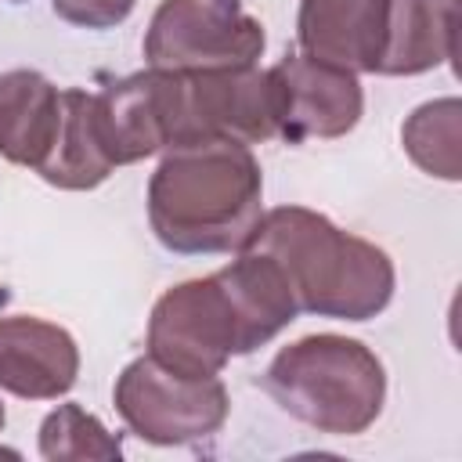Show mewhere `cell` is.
I'll use <instances>...</instances> for the list:
<instances>
[{
    "instance_id": "cell-19",
    "label": "cell",
    "mask_w": 462,
    "mask_h": 462,
    "mask_svg": "<svg viewBox=\"0 0 462 462\" xmlns=\"http://www.w3.org/2000/svg\"><path fill=\"white\" fill-rule=\"evenodd\" d=\"M11 4H22V0H11Z\"/></svg>"
},
{
    "instance_id": "cell-18",
    "label": "cell",
    "mask_w": 462,
    "mask_h": 462,
    "mask_svg": "<svg viewBox=\"0 0 462 462\" xmlns=\"http://www.w3.org/2000/svg\"><path fill=\"white\" fill-rule=\"evenodd\" d=\"M0 430H4V404H0Z\"/></svg>"
},
{
    "instance_id": "cell-16",
    "label": "cell",
    "mask_w": 462,
    "mask_h": 462,
    "mask_svg": "<svg viewBox=\"0 0 462 462\" xmlns=\"http://www.w3.org/2000/svg\"><path fill=\"white\" fill-rule=\"evenodd\" d=\"M40 455L61 458H119L123 444L79 404H58L40 426Z\"/></svg>"
},
{
    "instance_id": "cell-10",
    "label": "cell",
    "mask_w": 462,
    "mask_h": 462,
    "mask_svg": "<svg viewBox=\"0 0 462 462\" xmlns=\"http://www.w3.org/2000/svg\"><path fill=\"white\" fill-rule=\"evenodd\" d=\"M79 372L76 339L43 318H0V386L14 397L51 401L72 390Z\"/></svg>"
},
{
    "instance_id": "cell-4",
    "label": "cell",
    "mask_w": 462,
    "mask_h": 462,
    "mask_svg": "<svg viewBox=\"0 0 462 462\" xmlns=\"http://www.w3.org/2000/svg\"><path fill=\"white\" fill-rule=\"evenodd\" d=\"M263 390L300 422L332 437H354L379 419L386 375L365 343L321 332L278 350L263 372Z\"/></svg>"
},
{
    "instance_id": "cell-7",
    "label": "cell",
    "mask_w": 462,
    "mask_h": 462,
    "mask_svg": "<svg viewBox=\"0 0 462 462\" xmlns=\"http://www.w3.org/2000/svg\"><path fill=\"white\" fill-rule=\"evenodd\" d=\"M116 408L141 440L188 444L224 426L227 390L217 375H180L144 354L116 379Z\"/></svg>"
},
{
    "instance_id": "cell-6",
    "label": "cell",
    "mask_w": 462,
    "mask_h": 462,
    "mask_svg": "<svg viewBox=\"0 0 462 462\" xmlns=\"http://www.w3.org/2000/svg\"><path fill=\"white\" fill-rule=\"evenodd\" d=\"M274 134H278V97L271 72H260L256 65L173 72V144H188V141L260 144Z\"/></svg>"
},
{
    "instance_id": "cell-12",
    "label": "cell",
    "mask_w": 462,
    "mask_h": 462,
    "mask_svg": "<svg viewBox=\"0 0 462 462\" xmlns=\"http://www.w3.org/2000/svg\"><path fill=\"white\" fill-rule=\"evenodd\" d=\"M61 126V94L58 87L32 72L11 69L0 76V155L40 170L54 148Z\"/></svg>"
},
{
    "instance_id": "cell-17",
    "label": "cell",
    "mask_w": 462,
    "mask_h": 462,
    "mask_svg": "<svg viewBox=\"0 0 462 462\" xmlns=\"http://www.w3.org/2000/svg\"><path fill=\"white\" fill-rule=\"evenodd\" d=\"M51 4L58 18L83 29H112L134 11V0H51Z\"/></svg>"
},
{
    "instance_id": "cell-3",
    "label": "cell",
    "mask_w": 462,
    "mask_h": 462,
    "mask_svg": "<svg viewBox=\"0 0 462 462\" xmlns=\"http://www.w3.org/2000/svg\"><path fill=\"white\" fill-rule=\"evenodd\" d=\"M242 249L271 256L285 271L300 310L318 318L368 321L393 296L390 256L375 242L339 231L328 217L303 206L263 213Z\"/></svg>"
},
{
    "instance_id": "cell-1",
    "label": "cell",
    "mask_w": 462,
    "mask_h": 462,
    "mask_svg": "<svg viewBox=\"0 0 462 462\" xmlns=\"http://www.w3.org/2000/svg\"><path fill=\"white\" fill-rule=\"evenodd\" d=\"M300 303L285 271L253 249L209 278L173 285L148 321V354L180 375H217L231 354L274 339Z\"/></svg>"
},
{
    "instance_id": "cell-14",
    "label": "cell",
    "mask_w": 462,
    "mask_h": 462,
    "mask_svg": "<svg viewBox=\"0 0 462 462\" xmlns=\"http://www.w3.org/2000/svg\"><path fill=\"white\" fill-rule=\"evenodd\" d=\"M112 159L101 148L97 126H94V94L87 90H65L61 94V126L54 137V148L40 162V177L65 191H87L97 188L112 173Z\"/></svg>"
},
{
    "instance_id": "cell-5",
    "label": "cell",
    "mask_w": 462,
    "mask_h": 462,
    "mask_svg": "<svg viewBox=\"0 0 462 462\" xmlns=\"http://www.w3.org/2000/svg\"><path fill=\"white\" fill-rule=\"evenodd\" d=\"M263 54V25L238 0H162L144 36V58L166 72H209L253 65Z\"/></svg>"
},
{
    "instance_id": "cell-8",
    "label": "cell",
    "mask_w": 462,
    "mask_h": 462,
    "mask_svg": "<svg viewBox=\"0 0 462 462\" xmlns=\"http://www.w3.org/2000/svg\"><path fill=\"white\" fill-rule=\"evenodd\" d=\"M271 72L278 97V134L292 144L310 137H343L357 126L365 97L350 69L310 54H289Z\"/></svg>"
},
{
    "instance_id": "cell-15",
    "label": "cell",
    "mask_w": 462,
    "mask_h": 462,
    "mask_svg": "<svg viewBox=\"0 0 462 462\" xmlns=\"http://www.w3.org/2000/svg\"><path fill=\"white\" fill-rule=\"evenodd\" d=\"M404 152L419 170L440 180L462 177V105L455 97L419 105L401 126Z\"/></svg>"
},
{
    "instance_id": "cell-2",
    "label": "cell",
    "mask_w": 462,
    "mask_h": 462,
    "mask_svg": "<svg viewBox=\"0 0 462 462\" xmlns=\"http://www.w3.org/2000/svg\"><path fill=\"white\" fill-rule=\"evenodd\" d=\"M263 195L260 162L238 141L166 148L148 184V220L173 253H231L253 235Z\"/></svg>"
},
{
    "instance_id": "cell-11",
    "label": "cell",
    "mask_w": 462,
    "mask_h": 462,
    "mask_svg": "<svg viewBox=\"0 0 462 462\" xmlns=\"http://www.w3.org/2000/svg\"><path fill=\"white\" fill-rule=\"evenodd\" d=\"M390 0H300L303 54L350 72H379Z\"/></svg>"
},
{
    "instance_id": "cell-9",
    "label": "cell",
    "mask_w": 462,
    "mask_h": 462,
    "mask_svg": "<svg viewBox=\"0 0 462 462\" xmlns=\"http://www.w3.org/2000/svg\"><path fill=\"white\" fill-rule=\"evenodd\" d=\"M94 126L112 166L148 159L173 144V72L148 69L94 94Z\"/></svg>"
},
{
    "instance_id": "cell-13",
    "label": "cell",
    "mask_w": 462,
    "mask_h": 462,
    "mask_svg": "<svg viewBox=\"0 0 462 462\" xmlns=\"http://www.w3.org/2000/svg\"><path fill=\"white\" fill-rule=\"evenodd\" d=\"M455 58V0H390L379 72L415 76Z\"/></svg>"
}]
</instances>
